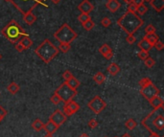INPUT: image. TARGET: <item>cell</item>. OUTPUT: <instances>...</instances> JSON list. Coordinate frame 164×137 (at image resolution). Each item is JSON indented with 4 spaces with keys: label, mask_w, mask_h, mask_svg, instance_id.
Returning a JSON list of instances; mask_svg holds the SVG:
<instances>
[{
    "label": "cell",
    "mask_w": 164,
    "mask_h": 137,
    "mask_svg": "<svg viewBox=\"0 0 164 137\" xmlns=\"http://www.w3.org/2000/svg\"><path fill=\"white\" fill-rule=\"evenodd\" d=\"M163 108L164 106H161V108L159 109H154V110L142 120L141 122L142 125L149 130L150 133L155 132L159 134V132H162L163 130L164 129Z\"/></svg>",
    "instance_id": "1"
},
{
    "label": "cell",
    "mask_w": 164,
    "mask_h": 137,
    "mask_svg": "<svg viewBox=\"0 0 164 137\" xmlns=\"http://www.w3.org/2000/svg\"><path fill=\"white\" fill-rule=\"evenodd\" d=\"M117 24L128 35H133L144 24V20L136 13L127 12L117 20Z\"/></svg>",
    "instance_id": "2"
},
{
    "label": "cell",
    "mask_w": 164,
    "mask_h": 137,
    "mask_svg": "<svg viewBox=\"0 0 164 137\" xmlns=\"http://www.w3.org/2000/svg\"><path fill=\"white\" fill-rule=\"evenodd\" d=\"M35 53L42 62H44L45 63H49L52 59H54L59 55L60 50L58 49V47L55 44H53L49 39L45 38L36 48Z\"/></svg>",
    "instance_id": "3"
},
{
    "label": "cell",
    "mask_w": 164,
    "mask_h": 137,
    "mask_svg": "<svg viewBox=\"0 0 164 137\" xmlns=\"http://www.w3.org/2000/svg\"><path fill=\"white\" fill-rule=\"evenodd\" d=\"M1 34L7 38L11 43H17L23 37L28 35L24 29L19 25L16 20L12 19L2 30Z\"/></svg>",
    "instance_id": "4"
},
{
    "label": "cell",
    "mask_w": 164,
    "mask_h": 137,
    "mask_svg": "<svg viewBox=\"0 0 164 137\" xmlns=\"http://www.w3.org/2000/svg\"><path fill=\"white\" fill-rule=\"evenodd\" d=\"M78 37V34L73 30L67 23H63L58 31L54 33V38H56L60 43H69L74 41Z\"/></svg>",
    "instance_id": "5"
},
{
    "label": "cell",
    "mask_w": 164,
    "mask_h": 137,
    "mask_svg": "<svg viewBox=\"0 0 164 137\" xmlns=\"http://www.w3.org/2000/svg\"><path fill=\"white\" fill-rule=\"evenodd\" d=\"M45 0H11V3L13 4L16 10H18L22 15H25L29 12H33V10L38 5H42L47 7L44 3Z\"/></svg>",
    "instance_id": "6"
},
{
    "label": "cell",
    "mask_w": 164,
    "mask_h": 137,
    "mask_svg": "<svg viewBox=\"0 0 164 137\" xmlns=\"http://www.w3.org/2000/svg\"><path fill=\"white\" fill-rule=\"evenodd\" d=\"M55 93H56L60 98V100H62V102L63 104H66L76 96L77 90L76 89L71 88L70 86H68L67 85H66V82H63L56 89Z\"/></svg>",
    "instance_id": "7"
},
{
    "label": "cell",
    "mask_w": 164,
    "mask_h": 137,
    "mask_svg": "<svg viewBox=\"0 0 164 137\" xmlns=\"http://www.w3.org/2000/svg\"><path fill=\"white\" fill-rule=\"evenodd\" d=\"M87 106L95 113V114H99V113H101L106 109L107 103L100 96H95L93 99H91L88 102Z\"/></svg>",
    "instance_id": "8"
},
{
    "label": "cell",
    "mask_w": 164,
    "mask_h": 137,
    "mask_svg": "<svg viewBox=\"0 0 164 137\" xmlns=\"http://www.w3.org/2000/svg\"><path fill=\"white\" fill-rule=\"evenodd\" d=\"M140 93H141V95L145 99H147L149 101L150 99H152L153 97L159 95L160 94V90L154 85L153 82H151L150 85H146L144 87H141Z\"/></svg>",
    "instance_id": "9"
},
{
    "label": "cell",
    "mask_w": 164,
    "mask_h": 137,
    "mask_svg": "<svg viewBox=\"0 0 164 137\" xmlns=\"http://www.w3.org/2000/svg\"><path fill=\"white\" fill-rule=\"evenodd\" d=\"M66 118H67V116H66L62 110L57 109L52 113V115L50 116L49 120L60 128L66 121Z\"/></svg>",
    "instance_id": "10"
},
{
    "label": "cell",
    "mask_w": 164,
    "mask_h": 137,
    "mask_svg": "<svg viewBox=\"0 0 164 137\" xmlns=\"http://www.w3.org/2000/svg\"><path fill=\"white\" fill-rule=\"evenodd\" d=\"M80 109V105H79L78 103H76L75 101H69L68 103L64 104L63 109V112L66 116H71Z\"/></svg>",
    "instance_id": "11"
},
{
    "label": "cell",
    "mask_w": 164,
    "mask_h": 137,
    "mask_svg": "<svg viewBox=\"0 0 164 137\" xmlns=\"http://www.w3.org/2000/svg\"><path fill=\"white\" fill-rule=\"evenodd\" d=\"M99 53L107 59H111L113 56L112 49L111 48V46L107 43H104L103 45H101V47L99 48Z\"/></svg>",
    "instance_id": "12"
},
{
    "label": "cell",
    "mask_w": 164,
    "mask_h": 137,
    "mask_svg": "<svg viewBox=\"0 0 164 137\" xmlns=\"http://www.w3.org/2000/svg\"><path fill=\"white\" fill-rule=\"evenodd\" d=\"M78 10L81 13L89 14L90 12L93 11V5L91 4L88 0H83V1L78 5Z\"/></svg>",
    "instance_id": "13"
},
{
    "label": "cell",
    "mask_w": 164,
    "mask_h": 137,
    "mask_svg": "<svg viewBox=\"0 0 164 137\" xmlns=\"http://www.w3.org/2000/svg\"><path fill=\"white\" fill-rule=\"evenodd\" d=\"M106 7L111 13H115L121 7V3L118 0H108V2L106 3Z\"/></svg>",
    "instance_id": "14"
},
{
    "label": "cell",
    "mask_w": 164,
    "mask_h": 137,
    "mask_svg": "<svg viewBox=\"0 0 164 137\" xmlns=\"http://www.w3.org/2000/svg\"><path fill=\"white\" fill-rule=\"evenodd\" d=\"M149 103L154 109H159V108H161V106H164L163 99L159 96V95H157V96H155L152 99H150Z\"/></svg>",
    "instance_id": "15"
},
{
    "label": "cell",
    "mask_w": 164,
    "mask_h": 137,
    "mask_svg": "<svg viewBox=\"0 0 164 137\" xmlns=\"http://www.w3.org/2000/svg\"><path fill=\"white\" fill-rule=\"evenodd\" d=\"M43 129L45 130L47 134H52L53 135L59 129V127L56 126V125H55L53 122H51L50 120H48V122L44 124Z\"/></svg>",
    "instance_id": "16"
},
{
    "label": "cell",
    "mask_w": 164,
    "mask_h": 137,
    "mask_svg": "<svg viewBox=\"0 0 164 137\" xmlns=\"http://www.w3.org/2000/svg\"><path fill=\"white\" fill-rule=\"evenodd\" d=\"M149 3L157 13H159L164 9V0H150Z\"/></svg>",
    "instance_id": "17"
},
{
    "label": "cell",
    "mask_w": 164,
    "mask_h": 137,
    "mask_svg": "<svg viewBox=\"0 0 164 137\" xmlns=\"http://www.w3.org/2000/svg\"><path fill=\"white\" fill-rule=\"evenodd\" d=\"M23 21L25 22L27 25L31 26L36 21V16L33 14V12H29V13L23 15Z\"/></svg>",
    "instance_id": "18"
},
{
    "label": "cell",
    "mask_w": 164,
    "mask_h": 137,
    "mask_svg": "<svg viewBox=\"0 0 164 137\" xmlns=\"http://www.w3.org/2000/svg\"><path fill=\"white\" fill-rule=\"evenodd\" d=\"M137 46L139 47V49L140 50H144V51H147V52H149L152 48H153V45L150 44L147 41V39H145L144 38L139 41Z\"/></svg>",
    "instance_id": "19"
},
{
    "label": "cell",
    "mask_w": 164,
    "mask_h": 137,
    "mask_svg": "<svg viewBox=\"0 0 164 137\" xmlns=\"http://www.w3.org/2000/svg\"><path fill=\"white\" fill-rule=\"evenodd\" d=\"M23 47H24V49H29L30 47H31L33 45V40L30 38L29 35H25V37H23L19 41H18Z\"/></svg>",
    "instance_id": "20"
},
{
    "label": "cell",
    "mask_w": 164,
    "mask_h": 137,
    "mask_svg": "<svg viewBox=\"0 0 164 137\" xmlns=\"http://www.w3.org/2000/svg\"><path fill=\"white\" fill-rule=\"evenodd\" d=\"M144 38L145 39H147V41L150 43V44H152L154 46V44L156 42L157 40H159V37L155 33H152V34H146L145 35H144Z\"/></svg>",
    "instance_id": "21"
},
{
    "label": "cell",
    "mask_w": 164,
    "mask_h": 137,
    "mask_svg": "<svg viewBox=\"0 0 164 137\" xmlns=\"http://www.w3.org/2000/svg\"><path fill=\"white\" fill-rule=\"evenodd\" d=\"M120 70H121L120 66H119V65H117L115 62H111L108 67V72L111 75H112V76L117 75L120 72Z\"/></svg>",
    "instance_id": "22"
},
{
    "label": "cell",
    "mask_w": 164,
    "mask_h": 137,
    "mask_svg": "<svg viewBox=\"0 0 164 137\" xmlns=\"http://www.w3.org/2000/svg\"><path fill=\"white\" fill-rule=\"evenodd\" d=\"M7 90L10 94L15 95L18 91H19V85H18L15 82H13L9 83V85L7 86Z\"/></svg>",
    "instance_id": "23"
},
{
    "label": "cell",
    "mask_w": 164,
    "mask_h": 137,
    "mask_svg": "<svg viewBox=\"0 0 164 137\" xmlns=\"http://www.w3.org/2000/svg\"><path fill=\"white\" fill-rule=\"evenodd\" d=\"M93 81L97 83V85H103V83L105 82L106 81V76L103 74L102 72H98V73H96L94 76H93Z\"/></svg>",
    "instance_id": "24"
},
{
    "label": "cell",
    "mask_w": 164,
    "mask_h": 137,
    "mask_svg": "<svg viewBox=\"0 0 164 137\" xmlns=\"http://www.w3.org/2000/svg\"><path fill=\"white\" fill-rule=\"evenodd\" d=\"M44 123L42 122L40 119H36V120L32 123V128L36 132H40V130L43 129Z\"/></svg>",
    "instance_id": "25"
},
{
    "label": "cell",
    "mask_w": 164,
    "mask_h": 137,
    "mask_svg": "<svg viewBox=\"0 0 164 137\" xmlns=\"http://www.w3.org/2000/svg\"><path fill=\"white\" fill-rule=\"evenodd\" d=\"M66 82V85H67L68 86H70L73 89H76V90H77V88L80 86V82H79L74 76H73L71 79H69L67 82Z\"/></svg>",
    "instance_id": "26"
},
{
    "label": "cell",
    "mask_w": 164,
    "mask_h": 137,
    "mask_svg": "<svg viewBox=\"0 0 164 137\" xmlns=\"http://www.w3.org/2000/svg\"><path fill=\"white\" fill-rule=\"evenodd\" d=\"M125 127L129 129H133L137 127V122L135 120H133V119H129V120H127L126 123H125Z\"/></svg>",
    "instance_id": "27"
},
{
    "label": "cell",
    "mask_w": 164,
    "mask_h": 137,
    "mask_svg": "<svg viewBox=\"0 0 164 137\" xmlns=\"http://www.w3.org/2000/svg\"><path fill=\"white\" fill-rule=\"evenodd\" d=\"M91 19V17L89 15V14H84V13H81V15L78 16V20L80 21V23H84L87 22V20Z\"/></svg>",
    "instance_id": "28"
},
{
    "label": "cell",
    "mask_w": 164,
    "mask_h": 137,
    "mask_svg": "<svg viewBox=\"0 0 164 137\" xmlns=\"http://www.w3.org/2000/svg\"><path fill=\"white\" fill-rule=\"evenodd\" d=\"M147 11H148V7H147L146 5H144V4L138 6V7L136 8V13H137L139 15H145L146 13H147Z\"/></svg>",
    "instance_id": "29"
},
{
    "label": "cell",
    "mask_w": 164,
    "mask_h": 137,
    "mask_svg": "<svg viewBox=\"0 0 164 137\" xmlns=\"http://www.w3.org/2000/svg\"><path fill=\"white\" fill-rule=\"evenodd\" d=\"M71 48V46L69 43H60L59 47H58V49L60 51H62L63 53H67Z\"/></svg>",
    "instance_id": "30"
},
{
    "label": "cell",
    "mask_w": 164,
    "mask_h": 137,
    "mask_svg": "<svg viewBox=\"0 0 164 137\" xmlns=\"http://www.w3.org/2000/svg\"><path fill=\"white\" fill-rule=\"evenodd\" d=\"M82 25H83V27H84V30H87V31H90L91 29H93L95 23H94L92 20H91V19H89V20H87V22L83 23Z\"/></svg>",
    "instance_id": "31"
},
{
    "label": "cell",
    "mask_w": 164,
    "mask_h": 137,
    "mask_svg": "<svg viewBox=\"0 0 164 137\" xmlns=\"http://www.w3.org/2000/svg\"><path fill=\"white\" fill-rule=\"evenodd\" d=\"M144 63L145 65L147 66L148 68H152V67H154L155 66V59L154 58H152L151 57L147 58L144 61Z\"/></svg>",
    "instance_id": "32"
},
{
    "label": "cell",
    "mask_w": 164,
    "mask_h": 137,
    "mask_svg": "<svg viewBox=\"0 0 164 137\" xmlns=\"http://www.w3.org/2000/svg\"><path fill=\"white\" fill-rule=\"evenodd\" d=\"M137 56H138L139 58L142 59V61H145L146 58L150 57V56H149V52L144 51V50H140V51H139V52L137 53Z\"/></svg>",
    "instance_id": "33"
},
{
    "label": "cell",
    "mask_w": 164,
    "mask_h": 137,
    "mask_svg": "<svg viewBox=\"0 0 164 137\" xmlns=\"http://www.w3.org/2000/svg\"><path fill=\"white\" fill-rule=\"evenodd\" d=\"M50 100H51V102L54 104V105H59L60 102H62V100H60V98L58 96V95L56 94V93H54L52 96H51V98H50Z\"/></svg>",
    "instance_id": "34"
},
{
    "label": "cell",
    "mask_w": 164,
    "mask_h": 137,
    "mask_svg": "<svg viewBox=\"0 0 164 137\" xmlns=\"http://www.w3.org/2000/svg\"><path fill=\"white\" fill-rule=\"evenodd\" d=\"M151 82H153L151 81V79H149V78H143V79H141L140 81H139V85H140V87H144L146 85H150Z\"/></svg>",
    "instance_id": "35"
},
{
    "label": "cell",
    "mask_w": 164,
    "mask_h": 137,
    "mask_svg": "<svg viewBox=\"0 0 164 137\" xmlns=\"http://www.w3.org/2000/svg\"><path fill=\"white\" fill-rule=\"evenodd\" d=\"M101 24L103 27H108L111 24V20L108 18V17H103L101 20Z\"/></svg>",
    "instance_id": "36"
},
{
    "label": "cell",
    "mask_w": 164,
    "mask_h": 137,
    "mask_svg": "<svg viewBox=\"0 0 164 137\" xmlns=\"http://www.w3.org/2000/svg\"><path fill=\"white\" fill-rule=\"evenodd\" d=\"M72 77H73L72 73L70 72V71H68V70L64 71V72H63V79L64 82H67L69 79H71Z\"/></svg>",
    "instance_id": "37"
},
{
    "label": "cell",
    "mask_w": 164,
    "mask_h": 137,
    "mask_svg": "<svg viewBox=\"0 0 164 137\" xmlns=\"http://www.w3.org/2000/svg\"><path fill=\"white\" fill-rule=\"evenodd\" d=\"M144 31H145L146 34H152V33H155L156 30H155V28L153 25H152V24H149V25L146 26Z\"/></svg>",
    "instance_id": "38"
},
{
    "label": "cell",
    "mask_w": 164,
    "mask_h": 137,
    "mask_svg": "<svg viewBox=\"0 0 164 137\" xmlns=\"http://www.w3.org/2000/svg\"><path fill=\"white\" fill-rule=\"evenodd\" d=\"M135 40H136V38L133 35H128V37L126 38V41L129 44H133L135 42Z\"/></svg>",
    "instance_id": "39"
},
{
    "label": "cell",
    "mask_w": 164,
    "mask_h": 137,
    "mask_svg": "<svg viewBox=\"0 0 164 137\" xmlns=\"http://www.w3.org/2000/svg\"><path fill=\"white\" fill-rule=\"evenodd\" d=\"M153 47H155V48L157 51H161V50H163V48H164V44L161 42L160 40H157L156 42L154 44Z\"/></svg>",
    "instance_id": "40"
},
{
    "label": "cell",
    "mask_w": 164,
    "mask_h": 137,
    "mask_svg": "<svg viewBox=\"0 0 164 137\" xmlns=\"http://www.w3.org/2000/svg\"><path fill=\"white\" fill-rule=\"evenodd\" d=\"M136 8L137 7L132 2L128 4V12H131V13H136Z\"/></svg>",
    "instance_id": "41"
},
{
    "label": "cell",
    "mask_w": 164,
    "mask_h": 137,
    "mask_svg": "<svg viewBox=\"0 0 164 137\" xmlns=\"http://www.w3.org/2000/svg\"><path fill=\"white\" fill-rule=\"evenodd\" d=\"M88 126L90 129H95L98 127V122H97V120H95V119H91L88 122Z\"/></svg>",
    "instance_id": "42"
},
{
    "label": "cell",
    "mask_w": 164,
    "mask_h": 137,
    "mask_svg": "<svg viewBox=\"0 0 164 137\" xmlns=\"http://www.w3.org/2000/svg\"><path fill=\"white\" fill-rule=\"evenodd\" d=\"M6 115H7V110H6V109L3 108V106L0 105V119H1V120H3Z\"/></svg>",
    "instance_id": "43"
},
{
    "label": "cell",
    "mask_w": 164,
    "mask_h": 137,
    "mask_svg": "<svg viewBox=\"0 0 164 137\" xmlns=\"http://www.w3.org/2000/svg\"><path fill=\"white\" fill-rule=\"evenodd\" d=\"M15 50L17 52H23L24 50H25V49H24V47L19 42H17V43L15 44Z\"/></svg>",
    "instance_id": "44"
},
{
    "label": "cell",
    "mask_w": 164,
    "mask_h": 137,
    "mask_svg": "<svg viewBox=\"0 0 164 137\" xmlns=\"http://www.w3.org/2000/svg\"><path fill=\"white\" fill-rule=\"evenodd\" d=\"M144 0H132V3L135 4L136 7H138V6H140L142 4H144Z\"/></svg>",
    "instance_id": "45"
},
{
    "label": "cell",
    "mask_w": 164,
    "mask_h": 137,
    "mask_svg": "<svg viewBox=\"0 0 164 137\" xmlns=\"http://www.w3.org/2000/svg\"><path fill=\"white\" fill-rule=\"evenodd\" d=\"M149 137H163V136H162V135H159V134H157V133H155V132H151Z\"/></svg>",
    "instance_id": "46"
},
{
    "label": "cell",
    "mask_w": 164,
    "mask_h": 137,
    "mask_svg": "<svg viewBox=\"0 0 164 137\" xmlns=\"http://www.w3.org/2000/svg\"><path fill=\"white\" fill-rule=\"evenodd\" d=\"M51 1L54 3V4H59L60 2V0H51Z\"/></svg>",
    "instance_id": "47"
},
{
    "label": "cell",
    "mask_w": 164,
    "mask_h": 137,
    "mask_svg": "<svg viewBox=\"0 0 164 137\" xmlns=\"http://www.w3.org/2000/svg\"><path fill=\"white\" fill-rule=\"evenodd\" d=\"M79 137H89V135L88 134H87V133H82L80 136H79Z\"/></svg>",
    "instance_id": "48"
},
{
    "label": "cell",
    "mask_w": 164,
    "mask_h": 137,
    "mask_svg": "<svg viewBox=\"0 0 164 137\" xmlns=\"http://www.w3.org/2000/svg\"><path fill=\"white\" fill-rule=\"evenodd\" d=\"M123 1H124L125 3H127V4H129V3L132 2V0H123Z\"/></svg>",
    "instance_id": "49"
},
{
    "label": "cell",
    "mask_w": 164,
    "mask_h": 137,
    "mask_svg": "<svg viewBox=\"0 0 164 137\" xmlns=\"http://www.w3.org/2000/svg\"><path fill=\"white\" fill-rule=\"evenodd\" d=\"M121 137H132V136H131L130 134H128V133H125V134H123Z\"/></svg>",
    "instance_id": "50"
},
{
    "label": "cell",
    "mask_w": 164,
    "mask_h": 137,
    "mask_svg": "<svg viewBox=\"0 0 164 137\" xmlns=\"http://www.w3.org/2000/svg\"><path fill=\"white\" fill-rule=\"evenodd\" d=\"M43 137H54V136H53L52 134H47V133H46V135H44Z\"/></svg>",
    "instance_id": "51"
},
{
    "label": "cell",
    "mask_w": 164,
    "mask_h": 137,
    "mask_svg": "<svg viewBox=\"0 0 164 137\" xmlns=\"http://www.w3.org/2000/svg\"><path fill=\"white\" fill-rule=\"evenodd\" d=\"M144 1H147V2H149V1H150V0H144Z\"/></svg>",
    "instance_id": "52"
},
{
    "label": "cell",
    "mask_w": 164,
    "mask_h": 137,
    "mask_svg": "<svg viewBox=\"0 0 164 137\" xmlns=\"http://www.w3.org/2000/svg\"><path fill=\"white\" fill-rule=\"evenodd\" d=\"M1 58H2V56H1V54H0V59H1Z\"/></svg>",
    "instance_id": "53"
},
{
    "label": "cell",
    "mask_w": 164,
    "mask_h": 137,
    "mask_svg": "<svg viewBox=\"0 0 164 137\" xmlns=\"http://www.w3.org/2000/svg\"><path fill=\"white\" fill-rule=\"evenodd\" d=\"M115 137H117V136H115Z\"/></svg>",
    "instance_id": "54"
}]
</instances>
